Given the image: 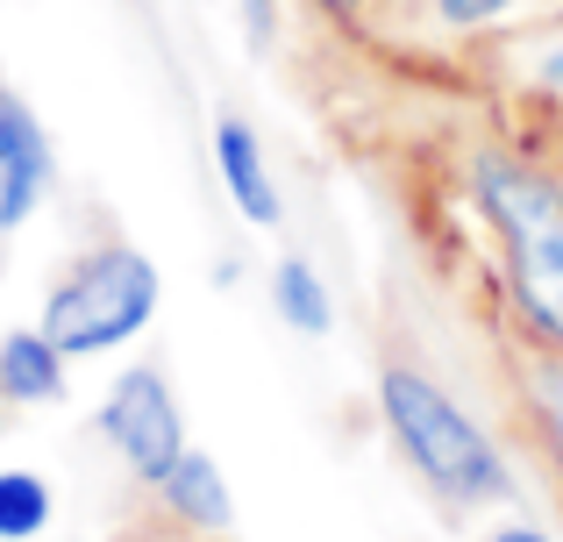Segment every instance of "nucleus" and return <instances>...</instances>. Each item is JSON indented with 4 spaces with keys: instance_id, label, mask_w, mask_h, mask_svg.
<instances>
[{
    "instance_id": "1",
    "label": "nucleus",
    "mask_w": 563,
    "mask_h": 542,
    "mask_svg": "<svg viewBox=\"0 0 563 542\" xmlns=\"http://www.w3.org/2000/svg\"><path fill=\"white\" fill-rule=\"evenodd\" d=\"M385 421H393L399 450L413 457V472L450 500H499L514 486L499 450L485 443V429L421 372H385Z\"/></svg>"
},
{
    "instance_id": "2",
    "label": "nucleus",
    "mask_w": 563,
    "mask_h": 542,
    "mask_svg": "<svg viewBox=\"0 0 563 542\" xmlns=\"http://www.w3.org/2000/svg\"><path fill=\"white\" fill-rule=\"evenodd\" d=\"M157 314V265L129 243H108V251H86L79 265L51 286L43 300V335H51L65 357H93V350H114Z\"/></svg>"
},
{
    "instance_id": "3",
    "label": "nucleus",
    "mask_w": 563,
    "mask_h": 542,
    "mask_svg": "<svg viewBox=\"0 0 563 542\" xmlns=\"http://www.w3.org/2000/svg\"><path fill=\"white\" fill-rule=\"evenodd\" d=\"M478 208L507 236V265H514L521 307L563 343V193L542 172L485 157L478 165Z\"/></svg>"
},
{
    "instance_id": "4",
    "label": "nucleus",
    "mask_w": 563,
    "mask_h": 542,
    "mask_svg": "<svg viewBox=\"0 0 563 542\" xmlns=\"http://www.w3.org/2000/svg\"><path fill=\"white\" fill-rule=\"evenodd\" d=\"M100 429H108V443L129 457V472H136L143 486H165V472L186 457V421H179V400H172L157 364L122 372V386L100 407Z\"/></svg>"
},
{
    "instance_id": "5",
    "label": "nucleus",
    "mask_w": 563,
    "mask_h": 542,
    "mask_svg": "<svg viewBox=\"0 0 563 542\" xmlns=\"http://www.w3.org/2000/svg\"><path fill=\"white\" fill-rule=\"evenodd\" d=\"M43 193H51V143L22 100L0 93V229H22Z\"/></svg>"
},
{
    "instance_id": "6",
    "label": "nucleus",
    "mask_w": 563,
    "mask_h": 542,
    "mask_svg": "<svg viewBox=\"0 0 563 542\" xmlns=\"http://www.w3.org/2000/svg\"><path fill=\"white\" fill-rule=\"evenodd\" d=\"M214 157H221V186H229L235 214H243V222H264V229H272L278 214H286V200H278L272 172H264V151H257V136H250V122L221 114V122H214Z\"/></svg>"
},
{
    "instance_id": "7",
    "label": "nucleus",
    "mask_w": 563,
    "mask_h": 542,
    "mask_svg": "<svg viewBox=\"0 0 563 542\" xmlns=\"http://www.w3.org/2000/svg\"><path fill=\"white\" fill-rule=\"evenodd\" d=\"M57 392H65V350L43 329L0 335V400L36 407V400H57Z\"/></svg>"
},
{
    "instance_id": "8",
    "label": "nucleus",
    "mask_w": 563,
    "mask_h": 542,
    "mask_svg": "<svg viewBox=\"0 0 563 542\" xmlns=\"http://www.w3.org/2000/svg\"><path fill=\"white\" fill-rule=\"evenodd\" d=\"M165 500H172V515H179V521H192V529H207V535H214V529H229V521H235V507H229V486H221V472H214L207 457H192V450H186V457L165 472Z\"/></svg>"
},
{
    "instance_id": "9",
    "label": "nucleus",
    "mask_w": 563,
    "mask_h": 542,
    "mask_svg": "<svg viewBox=\"0 0 563 542\" xmlns=\"http://www.w3.org/2000/svg\"><path fill=\"white\" fill-rule=\"evenodd\" d=\"M272 300H278V321H292L300 335H329V321H335V307H329V292H321V278L307 257H286L272 278Z\"/></svg>"
},
{
    "instance_id": "10",
    "label": "nucleus",
    "mask_w": 563,
    "mask_h": 542,
    "mask_svg": "<svg viewBox=\"0 0 563 542\" xmlns=\"http://www.w3.org/2000/svg\"><path fill=\"white\" fill-rule=\"evenodd\" d=\"M51 521V486L36 472H0V542H29Z\"/></svg>"
},
{
    "instance_id": "11",
    "label": "nucleus",
    "mask_w": 563,
    "mask_h": 542,
    "mask_svg": "<svg viewBox=\"0 0 563 542\" xmlns=\"http://www.w3.org/2000/svg\"><path fill=\"white\" fill-rule=\"evenodd\" d=\"M536 400H542V421H550V435L563 450V364H542L536 372Z\"/></svg>"
},
{
    "instance_id": "12",
    "label": "nucleus",
    "mask_w": 563,
    "mask_h": 542,
    "mask_svg": "<svg viewBox=\"0 0 563 542\" xmlns=\"http://www.w3.org/2000/svg\"><path fill=\"white\" fill-rule=\"evenodd\" d=\"M514 0H435V14L442 22H456V29H471V22H493V14H507Z\"/></svg>"
},
{
    "instance_id": "13",
    "label": "nucleus",
    "mask_w": 563,
    "mask_h": 542,
    "mask_svg": "<svg viewBox=\"0 0 563 542\" xmlns=\"http://www.w3.org/2000/svg\"><path fill=\"white\" fill-rule=\"evenodd\" d=\"M243 22H250V36H257V43H272L278 8H272V0H243Z\"/></svg>"
},
{
    "instance_id": "14",
    "label": "nucleus",
    "mask_w": 563,
    "mask_h": 542,
    "mask_svg": "<svg viewBox=\"0 0 563 542\" xmlns=\"http://www.w3.org/2000/svg\"><path fill=\"white\" fill-rule=\"evenodd\" d=\"M485 542H550L542 529H499V535H485Z\"/></svg>"
},
{
    "instance_id": "15",
    "label": "nucleus",
    "mask_w": 563,
    "mask_h": 542,
    "mask_svg": "<svg viewBox=\"0 0 563 542\" xmlns=\"http://www.w3.org/2000/svg\"><path fill=\"white\" fill-rule=\"evenodd\" d=\"M550 79H556V86H563V57H550Z\"/></svg>"
},
{
    "instance_id": "16",
    "label": "nucleus",
    "mask_w": 563,
    "mask_h": 542,
    "mask_svg": "<svg viewBox=\"0 0 563 542\" xmlns=\"http://www.w3.org/2000/svg\"><path fill=\"white\" fill-rule=\"evenodd\" d=\"M335 8H350V0H335Z\"/></svg>"
}]
</instances>
